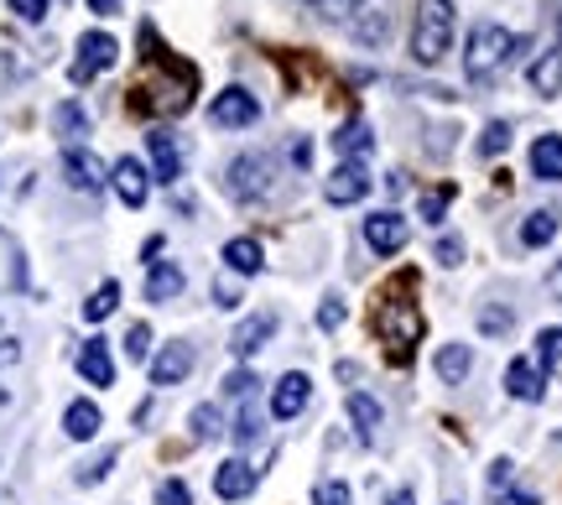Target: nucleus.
Here are the masks:
<instances>
[{
	"instance_id": "nucleus-47",
	"label": "nucleus",
	"mask_w": 562,
	"mask_h": 505,
	"mask_svg": "<svg viewBox=\"0 0 562 505\" xmlns=\"http://www.w3.org/2000/svg\"><path fill=\"white\" fill-rule=\"evenodd\" d=\"M21 360V344L16 339H0V370H5V364H16Z\"/></svg>"
},
{
	"instance_id": "nucleus-35",
	"label": "nucleus",
	"mask_w": 562,
	"mask_h": 505,
	"mask_svg": "<svg viewBox=\"0 0 562 505\" xmlns=\"http://www.w3.org/2000/svg\"><path fill=\"white\" fill-rule=\"evenodd\" d=\"M125 355H131V360H146V355H151V328L131 324V334H125Z\"/></svg>"
},
{
	"instance_id": "nucleus-37",
	"label": "nucleus",
	"mask_w": 562,
	"mask_h": 505,
	"mask_svg": "<svg viewBox=\"0 0 562 505\" xmlns=\"http://www.w3.org/2000/svg\"><path fill=\"white\" fill-rule=\"evenodd\" d=\"M157 505H193V490L182 485V480H161Z\"/></svg>"
},
{
	"instance_id": "nucleus-16",
	"label": "nucleus",
	"mask_w": 562,
	"mask_h": 505,
	"mask_svg": "<svg viewBox=\"0 0 562 505\" xmlns=\"http://www.w3.org/2000/svg\"><path fill=\"white\" fill-rule=\"evenodd\" d=\"M193 375V344H161V355L151 360V385H178Z\"/></svg>"
},
{
	"instance_id": "nucleus-38",
	"label": "nucleus",
	"mask_w": 562,
	"mask_h": 505,
	"mask_svg": "<svg viewBox=\"0 0 562 505\" xmlns=\"http://www.w3.org/2000/svg\"><path fill=\"white\" fill-rule=\"evenodd\" d=\"M313 505H349V485H344V480H323Z\"/></svg>"
},
{
	"instance_id": "nucleus-49",
	"label": "nucleus",
	"mask_w": 562,
	"mask_h": 505,
	"mask_svg": "<svg viewBox=\"0 0 562 505\" xmlns=\"http://www.w3.org/2000/svg\"><path fill=\"white\" fill-rule=\"evenodd\" d=\"M115 5H121V0H89V11H94V16H110Z\"/></svg>"
},
{
	"instance_id": "nucleus-26",
	"label": "nucleus",
	"mask_w": 562,
	"mask_h": 505,
	"mask_svg": "<svg viewBox=\"0 0 562 505\" xmlns=\"http://www.w3.org/2000/svg\"><path fill=\"white\" fill-rule=\"evenodd\" d=\"M349 423L360 427V438H375V427H381V402L375 396H364V391H349Z\"/></svg>"
},
{
	"instance_id": "nucleus-2",
	"label": "nucleus",
	"mask_w": 562,
	"mask_h": 505,
	"mask_svg": "<svg viewBox=\"0 0 562 505\" xmlns=\"http://www.w3.org/2000/svg\"><path fill=\"white\" fill-rule=\"evenodd\" d=\"M448 47H453V0H417L412 58H417L422 68H438Z\"/></svg>"
},
{
	"instance_id": "nucleus-7",
	"label": "nucleus",
	"mask_w": 562,
	"mask_h": 505,
	"mask_svg": "<svg viewBox=\"0 0 562 505\" xmlns=\"http://www.w3.org/2000/svg\"><path fill=\"white\" fill-rule=\"evenodd\" d=\"M214 125H224V131H240V125H256L261 121V104H256V94L250 89H240V83H229L224 94H214Z\"/></svg>"
},
{
	"instance_id": "nucleus-34",
	"label": "nucleus",
	"mask_w": 562,
	"mask_h": 505,
	"mask_svg": "<svg viewBox=\"0 0 562 505\" xmlns=\"http://www.w3.org/2000/svg\"><path fill=\"white\" fill-rule=\"evenodd\" d=\"M256 375H250V370H235V375H229V381H224V396H235V402H250V396H256Z\"/></svg>"
},
{
	"instance_id": "nucleus-33",
	"label": "nucleus",
	"mask_w": 562,
	"mask_h": 505,
	"mask_svg": "<svg viewBox=\"0 0 562 505\" xmlns=\"http://www.w3.org/2000/svg\"><path fill=\"white\" fill-rule=\"evenodd\" d=\"M110 469H115V448H104L100 459H89V464L79 469V485H100V480L110 474Z\"/></svg>"
},
{
	"instance_id": "nucleus-6",
	"label": "nucleus",
	"mask_w": 562,
	"mask_h": 505,
	"mask_svg": "<svg viewBox=\"0 0 562 505\" xmlns=\"http://www.w3.org/2000/svg\"><path fill=\"white\" fill-rule=\"evenodd\" d=\"M115 58H121V47H115V37H110V32H83L79 53H74V68H68V79H74V83L100 79L104 68H115Z\"/></svg>"
},
{
	"instance_id": "nucleus-20",
	"label": "nucleus",
	"mask_w": 562,
	"mask_h": 505,
	"mask_svg": "<svg viewBox=\"0 0 562 505\" xmlns=\"http://www.w3.org/2000/svg\"><path fill=\"white\" fill-rule=\"evenodd\" d=\"M531 172L542 182H562V136H537L531 142Z\"/></svg>"
},
{
	"instance_id": "nucleus-50",
	"label": "nucleus",
	"mask_w": 562,
	"mask_h": 505,
	"mask_svg": "<svg viewBox=\"0 0 562 505\" xmlns=\"http://www.w3.org/2000/svg\"><path fill=\"white\" fill-rule=\"evenodd\" d=\"M547 287H552V292H558V298H562V266H558V271H552V277H547Z\"/></svg>"
},
{
	"instance_id": "nucleus-36",
	"label": "nucleus",
	"mask_w": 562,
	"mask_h": 505,
	"mask_svg": "<svg viewBox=\"0 0 562 505\" xmlns=\"http://www.w3.org/2000/svg\"><path fill=\"white\" fill-rule=\"evenodd\" d=\"M302 5H313V11H323L328 21H344L349 11H360L364 0H302Z\"/></svg>"
},
{
	"instance_id": "nucleus-22",
	"label": "nucleus",
	"mask_w": 562,
	"mask_h": 505,
	"mask_svg": "<svg viewBox=\"0 0 562 505\" xmlns=\"http://www.w3.org/2000/svg\"><path fill=\"white\" fill-rule=\"evenodd\" d=\"M469 370H474V349H469V344H442L438 349V381L459 385Z\"/></svg>"
},
{
	"instance_id": "nucleus-9",
	"label": "nucleus",
	"mask_w": 562,
	"mask_h": 505,
	"mask_svg": "<svg viewBox=\"0 0 562 505\" xmlns=\"http://www.w3.org/2000/svg\"><path fill=\"white\" fill-rule=\"evenodd\" d=\"M364 193H370V167L364 162H339L328 178H323V199L328 203H360Z\"/></svg>"
},
{
	"instance_id": "nucleus-14",
	"label": "nucleus",
	"mask_w": 562,
	"mask_h": 505,
	"mask_svg": "<svg viewBox=\"0 0 562 505\" xmlns=\"http://www.w3.org/2000/svg\"><path fill=\"white\" fill-rule=\"evenodd\" d=\"M146 146H151V178L172 188V182L182 178V146H178V136H172V131H151V136H146Z\"/></svg>"
},
{
	"instance_id": "nucleus-43",
	"label": "nucleus",
	"mask_w": 562,
	"mask_h": 505,
	"mask_svg": "<svg viewBox=\"0 0 562 505\" xmlns=\"http://www.w3.org/2000/svg\"><path fill=\"white\" fill-rule=\"evenodd\" d=\"M11 11H16L21 21H42L47 16V0H11Z\"/></svg>"
},
{
	"instance_id": "nucleus-10",
	"label": "nucleus",
	"mask_w": 562,
	"mask_h": 505,
	"mask_svg": "<svg viewBox=\"0 0 562 505\" xmlns=\"http://www.w3.org/2000/svg\"><path fill=\"white\" fill-rule=\"evenodd\" d=\"M364 245L375 250V256H396V250H406V220L402 214H370L364 220Z\"/></svg>"
},
{
	"instance_id": "nucleus-21",
	"label": "nucleus",
	"mask_w": 562,
	"mask_h": 505,
	"mask_svg": "<svg viewBox=\"0 0 562 505\" xmlns=\"http://www.w3.org/2000/svg\"><path fill=\"white\" fill-rule=\"evenodd\" d=\"M224 266H229L235 277H256V271L266 266L261 240H250V235H240V240H229V245H224Z\"/></svg>"
},
{
	"instance_id": "nucleus-29",
	"label": "nucleus",
	"mask_w": 562,
	"mask_h": 505,
	"mask_svg": "<svg viewBox=\"0 0 562 505\" xmlns=\"http://www.w3.org/2000/svg\"><path fill=\"white\" fill-rule=\"evenodd\" d=\"M115 307H121V282H104L100 292L83 303V318H89V324H100V318H110Z\"/></svg>"
},
{
	"instance_id": "nucleus-1",
	"label": "nucleus",
	"mask_w": 562,
	"mask_h": 505,
	"mask_svg": "<svg viewBox=\"0 0 562 505\" xmlns=\"http://www.w3.org/2000/svg\"><path fill=\"white\" fill-rule=\"evenodd\" d=\"M521 53V37L510 32V26H501V21H480L474 32H469V42H463V74H469V83H495L510 68V58Z\"/></svg>"
},
{
	"instance_id": "nucleus-27",
	"label": "nucleus",
	"mask_w": 562,
	"mask_h": 505,
	"mask_svg": "<svg viewBox=\"0 0 562 505\" xmlns=\"http://www.w3.org/2000/svg\"><path fill=\"white\" fill-rule=\"evenodd\" d=\"M53 131H58L63 142H79V136H89V115L68 100V104H58V110H53Z\"/></svg>"
},
{
	"instance_id": "nucleus-45",
	"label": "nucleus",
	"mask_w": 562,
	"mask_h": 505,
	"mask_svg": "<svg viewBox=\"0 0 562 505\" xmlns=\"http://www.w3.org/2000/svg\"><path fill=\"white\" fill-rule=\"evenodd\" d=\"M510 469H516L510 459H495V464H490V490H495V495H501V490L510 485Z\"/></svg>"
},
{
	"instance_id": "nucleus-51",
	"label": "nucleus",
	"mask_w": 562,
	"mask_h": 505,
	"mask_svg": "<svg viewBox=\"0 0 562 505\" xmlns=\"http://www.w3.org/2000/svg\"><path fill=\"white\" fill-rule=\"evenodd\" d=\"M391 505H417V495H412V490H402V495H396Z\"/></svg>"
},
{
	"instance_id": "nucleus-30",
	"label": "nucleus",
	"mask_w": 562,
	"mask_h": 505,
	"mask_svg": "<svg viewBox=\"0 0 562 505\" xmlns=\"http://www.w3.org/2000/svg\"><path fill=\"white\" fill-rule=\"evenodd\" d=\"M229 433H235V444H256V438H261V412L250 402H240V417H235Z\"/></svg>"
},
{
	"instance_id": "nucleus-19",
	"label": "nucleus",
	"mask_w": 562,
	"mask_h": 505,
	"mask_svg": "<svg viewBox=\"0 0 562 505\" xmlns=\"http://www.w3.org/2000/svg\"><path fill=\"white\" fill-rule=\"evenodd\" d=\"M182 266L178 261H151V271H146V303H172L182 292Z\"/></svg>"
},
{
	"instance_id": "nucleus-3",
	"label": "nucleus",
	"mask_w": 562,
	"mask_h": 505,
	"mask_svg": "<svg viewBox=\"0 0 562 505\" xmlns=\"http://www.w3.org/2000/svg\"><path fill=\"white\" fill-rule=\"evenodd\" d=\"M375 334L391 344V355H396V360H406V355H412V344L422 339L417 303H391V298H385V303L375 307Z\"/></svg>"
},
{
	"instance_id": "nucleus-28",
	"label": "nucleus",
	"mask_w": 562,
	"mask_h": 505,
	"mask_svg": "<svg viewBox=\"0 0 562 505\" xmlns=\"http://www.w3.org/2000/svg\"><path fill=\"white\" fill-rule=\"evenodd\" d=\"M188 427H193V444H214L224 433V417H220V406H193V417H188Z\"/></svg>"
},
{
	"instance_id": "nucleus-41",
	"label": "nucleus",
	"mask_w": 562,
	"mask_h": 505,
	"mask_svg": "<svg viewBox=\"0 0 562 505\" xmlns=\"http://www.w3.org/2000/svg\"><path fill=\"white\" fill-rule=\"evenodd\" d=\"M442 209H448V188H442V193H422V220L442 224Z\"/></svg>"
},
{
	"instance_id": "nucleus-18",
	"label": "nucleus",
	"mask_w": 562,
	"mask_h": 505,
	"mask_svg": "<svg viewBox=\"0 0 562 505\" xmlns=\"http://www.w3.org/2000/svg\"><path fill=\"white\" fill-rule=\"evenodd\" d=\"M79 375L89 385H115V360H110V344L104 339H89L79 349Z\"/></svg>"
},
{
	"instance_id": "nucleus-12",
	"label": "nucleus",
	"mask_w": 562,
	"mask_h": 505,
	"mask_svg": "<svg viewBox=\"0 0 562 505\" xmlns=\"http://www.w3.org/2000/svg\"><path fill=\"white\" fill-rule=\"evenodd\" d=\"M307 396H313V381H307L302 370H286L277 381V391H271V417H277V423L297 417L302 406H307Z\"/></svg>"
},
{
	"instance_id": "nucleus-25",
	"label": "nucleus",
	"mask_w": 562,
	"mask_h": 505,
	"mask_svg": "<svg viewBox=\"0 0 562 505\" xmlns=\"http://www.w3.org/2000/svg\"><path fill=\"white\" fill-rule=\"evenodd\" d=\"M558 240V209H537V214H526L521 224V245H531V250H542V245Z\"/></svg>"
},
{
	"instance_id": "nucleus-13",
	"label": "nucleus",
	"mask_w": 562,
	"mask_h": 505,
	"mask_svg": "<svg viewBox=\"0 0 562 505\" xmlns=\"http://www.w3.org/2000/svg\"><path fill=\"white\" fill-rule=\"evenodd\" d=\"M256 480H261V469L245 464V459H224L220 469H214V495L220 501H245L250 490H256Z\"/></svg>"
},
{
	"instance_id": "nucleus-17",
	"label": "nucleus",
	"mask_w": 562,
	"mask_h": 505,
	"mask_svg": "<svg viewBox=\"0 0 562 505\" xmlns=\"http://www.w3.org/2000/svg\"><path fill=\"white\" fill-rule=\"evenodd\" d=\"M271 334H277V318H271V313H250V318L235 328V339H229L235 360H250V355H261Z\"/></svg>"
},
{
	"instance_id": "nucleus-40",
	"label": "nucleus",
	"mask_w": 562,
	"mask_h": 505,
	"mask_svg": "<svg viewBox=\"0 0 562 505\" xmlns=\"http://www.w3.org/2000/svg\"><path fill=\"white\" fill-rule=\"evenodd\" d=\"M355 37H364V42H381L385 37V11H364V26H355Z\"/></svg>"
},
{
	"instance_id": "nucleus-44",
	"label": "nucleus",
	"mask_w": 562,
	"mask_h": 505,
	"mask_svg": "<svg viewBox=\"0 0 562 505\" xmlns=\"http://www.w3.org/2000/svg\"><path fill=\"white\" fill-rule=\"evenodd\" d=\"M318 324H323V328H339V324H344V303H339V298H323Z\"/></svg>"
},
{
	"instance_id": "nucleus-24",
	"label": "nucleus",
	"mask_w": 562,
	"mask_h": 505,
	"mask_svg": "<svg viewBox=\"0 0 562 505\" xmlns=\"http://www.w3.org/2000/svg\"><path fill=\"white\" fill-rule=\"evenodd\" d=\"M370 146H375V136H370V125L364 121H349L339 136H334V152H339L344 162H364V152H370Z\"/></svg>"
},
{
	"instance_id": "nucleus-23",
	"label": "nucleus",
	"mask_w": 562,
	"mask_h": 505,
	"mask_svg": "<svg viewBox=\"0 0 562 505\" xmlns=\"http://www.w3.org/2000/svg\"><path fill=\"white\" fill-rule=\"evenodd\" d=\"M63 433L74 438V444H89L94 433H100V406L94 402H74L63 412Z\"/></svg>"
},
{
	"instance_id": "nucleus-31",
	"label": "nucleus",
	"mask_w": 562,
	"mask_h": 505,
	"mask_svg": "<svg viewBox=\"0 0 562 505\" xmlns=\"http://www.w3.org/2000/svg\"><path fill=\"white\" fill-rule=\"evenodd\" d=\"M505 146H510V125L490 121V125H484V136H480V157H501Z\"/></svg>"
},
{
	"instance_id": "nucleus-39",
	"label": "nucleus",
	"mask_w": 562,
	"mask_h": 505,
	"mask_svg": "<svg viewBox=\"0 0 562 505\" xmlns=\"http://www.w3.org/2000/svg\"><path fill=\"white\" fill-rule=\"evenodd\" d=\"M442 266H463V240L459 235H438V250H432Z\"/></svg>"
},
{
	"instance_id": "nucleus-4",
	"label": "nucleus",
	"mask_w": 562,
	"mask_h": 505,
	"mask_svg": "<svg viewBox=\"0 0 562 505\" xmlns=\"http://www.w3.org/2000/svg\"><path fill=\"white\" fill-rule=\"evenodd\" d=\"M526 79H531V89H537L542 100H552L562 89V16L547 21V37H542V47H537V58L526 63Z\"/></svg>"
},
{
	"instance_id": "nucleus-32",
	"label": "nucleus",
	"mask_w": 562,
	"mask_h": 505,
	"mask_svg": "<svg viewBox=\"0 0 562 505\" xmlns=\"http://www.w3.org/2000/svg\"><path fill=\"white\" fill-rule=\"evenodd\" d=\"M537 364H562V328H542L537 334Z\"/></svg>"
},
{
	"instance_id": "nucleus-48",
	"label": "nucleus",
	"mask_w": 562,
	"mask_h": 505,
	"mask_svg": "<svg viewBox=\"0 0 562 505\" xmlns=\"http://www.w3.org/2000/svg\"><path fill=\"white\" fill-rule=\"evenodd\" d=\"M501 505H537V495H526V490H510V495H501Z\"/></svg>"
},
{
	"instance_id": "nucleus-11",
	"label": "nucleus",
	"mask_w": 562,
	"mask_h": 505,
	"mask_svg": "<svg viewBox=\"0 0 562 505\" xmlns=\"http://www.w3.org/2000/svg\"><path fill=\"white\" fill-rule=\"evenodd\" d=\"M505 391L516 396V402H542L547 396V370L537 360H510L505 364Z\"/></svg>"
},
{
	"instance_id": "nucleus-42",
	"label": "nucleus",
	"mask_w": 562,
	"mask_h": 505,
	"mask_svg": "<svg viewBox=\"0 0 562 505\" xmlns=\"http://www.w3.org/2000/svg\"><path fill=\"white\" fill-rule=\"evenodd\" d=\"M214 303H220V307H235V303H240V282L220 277V282H214Z\"/></svg>"
},
{
	"instance_id": "nucleus-8",
	"label": "nucleus",
	"mask_w": 562,
	"mask_h": 505,
	"mask_svg": "<svg viewBox=\"0 0 562 505\" xmlns=\"http://www.w3.org/2000/svg\"><path fill=\"white\" fill-rule=\"evenodd\" d=\"M63 178H68V188H79V193H100L104 182H110V167H104L94 152L68 146V152H63Z\"/></svg>"
},
{
	"instance_id": "nucleus-5",
	"label": "nucleus",
	"mask_w": 562,
	"mask_h": 505,
	"mask_svg": "<svg viewBox=\"0 0 562 505\" xmlns=\"http://www.w3.org/2000/svg\"><path fill=\"white\" fill-rule=\"evenodd\" d=\"M224 182H229V193H235L240 203H261L266 193H271V162H266L261 152H245V157L229 162Z\"/></svg>"
},
{
	"instance_id": "nucleus-15",
	"label": "nucleus",
	"mask_w": 562,
	"mask_h": 505,
	"mask_svg": "<svg viewBox=\"0 0 562 505\" xmlns=\"http://www.w3.org/2000/svg\"><path fill=\"white\" fill-rule=\"evenodd\" d=\"M110 182H115V193H121L125 209H140L146 193H151V178H146V167L136 157H121V162L110 167Z\"/></svg>"
},
{
	"instance_id": "nucleus-46",
	"label": "nucleus",
	"mask_w": 562,
	"mask_h": 505,
	"mask_svg": "<svg viewBox=\"0 0 562 505\" xmlns=\"http://www.w3.org/2000/svg\"><path fill=\"white\" fill-rule=\"evenodd\" d=\"M480 324H484V334H505V328H510V313H505V307H495V313H484Z\"/></svg>"
}]
</instances>
